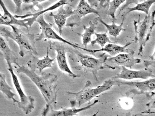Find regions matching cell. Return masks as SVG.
Wrapping results in <instances>:
<instances>
[{
	"instance_id": "6da1fadb",
	"label": "cell",
	"mask_w": 155,
	"mask_h": 116,
	"mask_svg": "<svg viewBox=\"0 0 155 116\" xmlns=\"http://www.w3.org/2000/svg\"><path fill=\"white\" fill-rule=\"evenodd\" d=\"M18 73H23L28 77L38 89L47 103L53 107L56 104L57 85L55 84L58 77L55 74L42 72L38 74L35 71L24 65L17 69Z\"/></svg>"
},
{
	"instance_id": "7a4b0ae2",
	"label": "cell",
	"mask_w": 155,
	"mask_h": 116,
	"mask_svg": "<svg viewBox=\"0 0 155 116\" xmlns=\"http://www.w3.org/2000/svg\"><path fill=\"white\" fill-rule=\"evenodd\" d=\"M12 28L9 30L5 27L0 29V36L10 38L18 45L19 55L22 57L27 54L32 56H37L38 54L35 46L33 34L26 33L15 25L10 26Z\"/></svg>"
},
{
	"instance_id": "3957f363",
	"label": "cell",
	"mask_w": 155,
	"mask_h": 116,
	"mask_svg": "<svg viewBox=\"0 0 155 116\" xmlns=\"http://www.w3.org/2000/svg\"><path fill=\"white\" fill-rule=\"evenodd\" d=\"M91 82L87 80L83 88L79 92H66L68 95L75 96L74 100L70 101L71 107H76V106L80 107L86 103H90L94 98L110 90L113 85H115L114 79L112 78L106 80L102 85L96 88L91 87Z\"/></svg>"
},
{
	"instance_id": "277c9868",
	"label": "cell",
	"mask_w": 155,
	"mask_h": 116,
	"mask_svg": "<svg viewBox=\"0 0 155 116\" xmlns=\"http://www.w3.org/2000/svg\"><path fill=\"white\" fill-rule=\"evenodd\" d=\"M134 42L139 44L138 55H141L147 43L150 39L155 27V9L151 14L146 15L142 21L134 20Z\"/></svg>"
},
{
	"instance_id": "5b68a950",
	"label": "cell",
	"mask_w": 155,
	"mask_h": 116,
	"mask_svg": "<svg viewBox=\"0 0 155 116\" xmlns=\"http://www.w3.org/2000/svg\"><path fill=\"white\" fill-rule=\"evenodd\" d=\"M75 53L81 67L85 72L92 73L97 81H98L97 74L99 70L105 68L114 70L117 67L106 63L107 58L110 56L105 53L101 54L98 58L83 54L77 50Z\"/></svg>"
},
{
	"instance_id": "8992f818",
	"label": "cell",
	"mask_w": 155,
	"mask_h": 116,
	"mask_svg": "<svg viewBox=\"0 0 155 116\" xmlns=\"http://www.w3.org/2000/svg\"><path fill=\"white\" fill-rule=\"evenodd\" d=\"M8 70L11 74L13 84L20 97V101L18 103V108L26 114L31 113L35 108V99L31 96L26 95L22 90L18 78L14 73L12 65H8Z\"/></svg>"
},
{
	"instance_id": "52a82bcc",
	"label": "cell",
	"mask_w": 155,
	"mask_h": 116,
	"mask_svg": "<svg viewBox=\"0 0 155 116\" xmlns=\"http://www.w3.org/2000/svg\"><path fill=\"white\" fill-rule=\"evenodd\" d=\"M40 25L41 32L35 40L40 41L43 39H51L61 42L70 45L74 48L82 49V47L76 45L63 38L57 34L52 28V24L47 22L44 19V15L39 16L36 21Z\"/></svg>"
},
{
	"instance_id": "ba28073f",
	"label": "cell",
	"mask_w": 155,
	"mask_h": 116,
	"mask_svg": "<svg viewBox=\"0 0 155 116\" xmlns=\"http://www.w3.org/2000/svg\"><path fill=\"white\" fill-rule=\"evenodd\" d=\"M73 14L67 20L66 24L67 27H73L79 26L82 18L89 14L94 13L100 16L98 11L85 0H80Z\"/></svg>"
},
{
	"instance_id": "9c48e42d",
	"label": "cell",
	"mask_w": 155,
	"mask_h": 116,
	"mask_svg": "<svg viewBox=\"0 0 155 116\" xmlns=\"http://www.w3.org/2000/svg\"><path fill=\"white\" fill-rule=\"evenodd\" d=\"M50 49L56 51V57L58 68L62 71L68 74L73 78L79 77V75L73 73L70 68L67 61L66 53L67 50L65 46L63 44L56 42L50 44Z\"/></svg>"
},
{
	"instance_id": "30bf717a",
	"label": "cell",
	"mask_w": 155,
	"mask_h": 116,
	"mask_svg": "<svg viewBox=\"0 0 155 116\" xmlns=\"http://www.w3.org/2000/svg\"><path fill=\"white\" fill-rule=\"evenodd\" d=\"M121 71L114 79H119L125 80H131L135 79H147L150 77H155L152 69L149 67L138 70H130L124 66H121Z\"/></svg>"
},
{
	"instance_id": "8fae6325",
	"label": "cell",
	"mask_w": 155,
	"mask_h": 116,
	"mask_svg": "<svg viewBox=\"0 0 155 116\" xmlns=\"http://www.w3.org/2000/svg\"><path fill=\"white\" fill-rule=\"evenodd\" d=\"M134 53L135 51L132 50L129 53H120L115 56H110L107 58V62L131 69L135 64L142 61L141 59L134 57Z\"/></svg>"
},
{
	"instance_id": "7c38bea8",
	"label": "cell",
	"mask_w": 155,
	"mask_h": 116,
	"mask_svg": "<svg viewBox=\"0 0 155 116\" xmlns=\"http://www.w3.org/2000/svg\"><path fill=\"white\" fill-rule=\"evenodd\" d=\"M72 0H59L53 5L39 11L30 14L21 15L15 14V17L18 19H23L29 28L30 27L33 23L36 21L38 18L45 13L54 10L64 5H70Z\"/></svg>"
},
{
	"instance_id": "4fadbf2b",
	"label": "cell",
	"mask_w": 155,
	"mask_h": 116,
	"mask_svg": "<svg viewBox=\"0 0 155 116\" xmlns=\"http://www.w3.org/2000/svg\"><path fill=\"white\" fill-rule=\"evenodd\" d=\"M115 85H127L135 87L141 93L155 91V77L143 81H129L115 79Z\"/></svg>"
},
{
	"instance_id": "5bb4252c",
	"label": "cell",
	"mask_w": 155,
	"mask_h": 116,
	"mask_svg": "<svg viewBox=\"0 0 155 116\" xmlns=\"http://www.w3.org/2000/svg\"><path fill=\"white\" fill-rule=\"evenodd\" d=\"M74 12L72 8L68 7L65 9L64 8V5L59 8L57 12L54 14L52 12H50L49 15L53 18L54 22L58 27L59 32L61 35L63 28L66 24L67 18L72 16Z\"/></svg>"
},
{
	"instance_id": "9a60e30c",
	"label": "cell",
	"mask_w": 155,
	"mask_h": 116,
	"mask_svg": "<svg viewBox=\"0 0 155 116\" xmlns=\"http://www.w3.org/2000/svg\"><path fill=\"white\" fill-rule=\"evenodd\" d=\"M49 48L47 47L46 55L43 58L39 59L35 56H32V59L27 63L28 67L35 71L38 70L39 74L46 68H52L55 58H51L49 57Z\"/></svg>"
},
{
	"instance_id": "2e32d148",
	"label": "cell",
	"mask_w": 155,
	"mask_h": 116,
	"mask_svg": "<svg viewBox=\"0 0 155 116\" xmlns=\"http://www.w3.org/2000/svg\"><path fill=\"white\" fill-rule=\"evenodd\" d=\"M132 43L128 42L123 46L117 45L115 43H109L104 47L100 49L90 50L84 48L83 50L88 52L94 53L101 51H105L108 53L112 56L122 53H127L131 51L132 50L127 48L132 44Z\"/></svg>"
},
{
	"instance_id": "e0dca14e",
	"label": "cell",
	"mask_w": 155,
	"mask_h": 116,
	"mask_svg": "<svg viewBox=\"0 0 155 116\" xmlns=\"http://www.w3.org/2000/svg\"><path fill=\"white\" fill-rule=\"evenodd\" d=\"M0 4L3 11L2 15H0V25L10 26L11 25H18L23 27L28 30L29 27L23 19H18L14 15H12L6 8L3 1L1 0Z\"/></svg>"
},
{
	"instance_id": "ac0fdd59",
	"label": "cell",
	"mask_w": 155,
	"mask_h": 116,
	"mask_svg": "<svg viewBox=\"0 0 155 116\" xmlns=\"http://www.w3.org/2000/svg\"><path fill=\"white\" fill-rule=\"evenodd\" d=\"M0 49L8 65L14 64L18 67L20 66L18 57L10 48L4 38L1 36L0 37Z\"/></svg>"
},
{
	"instance_id": "d6986e66",
	"label": "cell",
	"mask_w": 155,
	"mask_h": 116,
	"mask_svg": "<svg viewBox=\"0 0 155 116\" xmlns=\"http://www.w3.org/2000/svg\"><path fill=\"white\" fill-rule=\"evenodd\" d=\"M155 3V0H146L141 3H138L134 7H128L124 9V11L121 15V17L122 18H125L129 13L134 11H141L144 12L146 15H148L150 7Z\"/></svg>"
},
{
	"instance_id": "ffe728a7",
	"label": "cell",
	"mask_w": 155,
	"mask_h": 116,
	"mask_svg": "<svg viewBox=\"0 0 155 116\" xmlns=\"http://www.w3.org/2000/svg\"><path fill=\"white\" fill-rule=\"evenodd\" d=\"M98 20V18H97L94 19L92 21H90L89 22V26L88 27L83 25L84 32V34L79 35L82 38V44L85 48H87L88 44L91 41V36L95 34Z\"/></svg>"
},
{
	"instance_id": "44dd1931",
	"label": "cell",
	"mask_w": 155,
	"mask_h": 116,
	"mask_svg": "<svg viewBox=\"0 0 155 116\" xmlns=\"http://www.w3.org/2000/svg\"><path fill=\"white\" fill-rule=\"evenodd\" d=\"M12 89L8 84L6 80L5 74L0 73V90L8 98L12 100L14 104L18 103L19 101L15 98L16 94L12 91Z\"/></svg>"
},
{
	"instance_id": "7402d4cb",
	"label": "cell",
	"mask_w": 155,
	"mask_h": 116,
	"mask_svg": "<svg viewBox=\"0 0 155 116\" xmlns=\"http://www.w3.org/2000/svg\"><path fill=\"white\" fill-rule=\"evenodd\" d=\"M99 102L98 100H95L93 102L87 105L80 108H76L75 107L71 108H64L56 111L57 115L59 116H68L76 115L77 114L83 111L88 109L94 105Z\"/></svg>"
},
{
	"instance_id": "603a6c76",
	"label": "cell",
	"mask_w": 155,
	"mask_h": 116,
	"mask_svg": "<svg viewBox=\"0 0 155 116\" xmlns=\"http://www.w3.org/2000/svg\"><path fill=\"white\" fill-rule=\"evenodd\" d=\"M124 19V18H123L121 24L119 25H117L115 23V20H112V24H109L98 18L99 21L106 27L109 34L115 38L119 35L121 31H125L123 27Z\"/></svg>"
},
{
	"instance_id": "cb8c5ba5",
	"label": "cell",
	"mask_w": 155,
	"mask_h": 116,
	"mask_svg": "<svg viewBox=\"0 0 155 116\" xmlns=\"http://www.w3.org/2000/svg\"><path fill=\"white\" fill-rule=\"evenodd\" d=\"M107 31L104 33H97L95 32L96 38L90 42L92 46H93L96 44H99L101 48L104 47L105 44L107 43H115V42L111 41L107 35Z\"/></svg>"
},
{
	"instance_id": "d4e9b609",
	"label": "cell",
	"mask_w": 155,
	"mask_h": 116,
	"mask_svg": "<svg viewBox=\"0 0 155 116\" xmlns=\"http://www.w3.org/2000/svg\"><path fill=\"white\" fill-rule=\"evenodd\" d=\"M125 0H112L110 1L107 11V14L111 17L112 20H115V12L120 5Z\"/></svg>"
},
{
	"instance_id": "484cf974",
	"label": "cell",
	"mask_w": 155,
	"mask_h": 116,
	"mask_svg": "<svg viewBox=\"0 0 155 116\" xmlns=\"http://www.w3.org/2000/svg\"><path fill=\"white\" fill-rule=\"evenodd\" d=\"M148 94L150 97V101L146 105L149 111L155 109V91L151 92Z\"/></svg>"
},
{
	"instance_id": "4316f807",
	"label": "cell",
	"mask_w": 155,
	"mask_h": 116,
	"mask_svg": "<svg viewBox=\"0 0 155 116\" xmlns=\"http://www.w3.org/2000/svg\"><path fill=\"white\" fill-rule=\"evenodd\" d=\"M139 0H125V3L122 5L119 9V11L117 15L120 14V12L124 10L128 6L133 4H137L138 3Z\"/></svg>"
},
{
	"instance_id": "83f0119b",
	"label": "cell",
	"mask_w": 155,
	"mask_h": 116,
	"mask_svg": "<svg viewBox=\"0 0 155 116\" xmlns=\"http://www.w3.org/2000/svg\"><path fill=\"white\" fill-rule=\"evenodd\" d=\"M15 5V13L18 14L21 12V7L23 0H12Z\"/></svg>"
},
{
	"instance_id": "f1b7e54d",
	"label": "cell",
	"mask_w": 155,
	"mask_h": 116,
	"mask_svg": "<svg viewBox=\"0 0 155 116\" xmlns=\"http://www.w3.org/2000/svg\"><path fill=\"white\" fill-rule=\"evenodd\" d=\"M110 0H99V6L101 8H105L109 7Z\"/></svg>"
},
{
	"instance_id": "f546056e",
	"label": "cell",
	"mask_w": 155,
	"mask_h": 116,
	"mask_svg": "<svg viewBox=\"0 0 155 116\" xmlns=\"http://www.w3.org/2000/svg\"><path fill=\"white\" fill-rule=\"evenodd\" d=\"M143 63L146 67L151 66L155 67V60H143Z\"/></svg>"
},
{
	"instance_id": "4dcf8cb0",
	"label": "cell",
	"mask_w": 155,
	"mask_h": 116,
	"mask_svg": "<svg viewBox=\"0 0 155 116\" xmlns=\"http://www.w3.org/2000/svg\"><path fill=\"white\" fill-rule=\"evenodd\" d=\"M53 0H23V2L25 3H32L33 4H38L39 2L45 1H52Z\"/></svg>"
},
{
	"instance_id": "1f68e13d",
	"label": "cell",
	"mask_w": 155,
	"mask_h": 116,
	"mask_svg": "<svg viewBox=\"0 0 155 116\" xmlns=\"http://www.w3.org/2000/svg\"><path fill=\"white\" fill-rule=\"evenodd\" d=\"M88 3L92 7H97L99 0H87Z\"/></svg>"
},
{
	"instance_id": "d6a6232c",
	"label": "cell",
	"mask_w": 155,
	"mask_h": 116,
	"mask_svg": "<svg viewBox=\"0 0 155 116\" xmlns=\"http://www.w3.org/2000/svg\"><path fill=\"white\" fill-rule=\"evenodd\" d=\"M152 60H155V49L153 55L150 56Z\"/></svg>"
}]
</instances>
